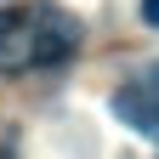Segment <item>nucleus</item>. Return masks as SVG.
Segmentation results:
<instances>
[{"mask_svg":"<svg viewBox=\"0 0 159 159\" xmlns=\"http://www.w3.org/2000/svg\"><path fill=\"white\" fill-rule=\"evenodd\" d=\"M74 46H80V23L57 6H23L11 17H0V74L51 68Z\"/></svg>","mask_w":159,"mask_h":159,"instance_id":"obj_1","label":"nucleus"},{"mask_svg":"<svg viewBox=\"0 0 159 159\" xmlns=\"http://www.w3.org/2000/svg\"><path fill=\"white\" fill-rule=\"evenodd\" d=\"M114 114L125 119L131 131H142V136H159V68H148L142 80H131V85L114 97Z\"/></svg>","mask_w":159,"mask_h":159,"instance_id":"obj_2","label":"nucleus"},{"mask_svg":"<svg viewBox=\"0 0 159 159\" xmlns=\"http://www.w3.org/2000/svg\"><path fill=\"white\" fill-rule=\"evenodd\" d=\"M142 23H153V29H159V0H142Z\"/></svg>","mask_w":159,"mask_h":159,"instance_id":"obj_3","label":"nucleus"}]
</instances>
